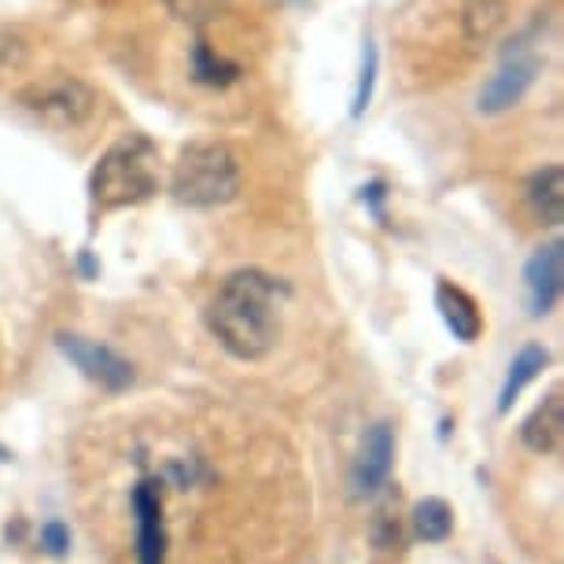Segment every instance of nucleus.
I'll return each mask as SVG.
<instances>
[{
  "mask_svg": "<svg viewBox=\"0 0 564 564\" xmlns=\"http://www.w3.org/2000/svg\"><path fill=\"white\" fill-rule=\"evenodd\" d=\"M292 289L265 270H237L210 295L204 322L237 361H262L281 339V314Z\"/></svg>",
  "mask_w": 564,
  "mask_h": 564,
  "instance_id": "1",
  "label": "nucleus"
},
{
  "mask_svg": "<svg viewBox=\"0 0 564 564\" xmlns=\"http://www.w3.org/2000/svg\"><path fill=\"white\" fill-rule=\"evenodd\" d=\"M159 193V148L144 133L115 141L89 174V199L97 210H126Z\"/></svg>",
  "mask_w": 564,
  "mask_h": 564,
  "instance_id": "2",
  "label": "nucleus"
},
{
  "mask_svg": "<svg viewBox=\"0 0 564 564\" xmlns=\"http://www.w3.org/2000/svg\"><path fill=\"white\" fill-rule=\"evenodd\" d=\"M240 185H243L240 155L221 141L188 144L177 155L174 174H170V193H174V199L196 210L232 204L240 196Z\"/></svg>",
  "mask_w": 564,
  "mask_h": 564,
  "instance_id": "3",
  "label": "nucleus"
},
{
  "mask_svg": "<svg viewBox=\"0 0 564 564\" xmlns=\"http://www.w3.org/2000/svg\"><path fill=\"white\" fill-rule=\"evenodd\" d=\"M15 104L48 130H82L100 115V93L89 82L70 78V74H56V78L30 82L15 93Z\"/></svg>",
  "mask_w": 564,
  "mask_h": 564,
  "instance_id": "4",
  "label": "nucleus"
},
{
  "mask_svg": "<svg viewBox=\"0 0 564 564\" xmlns=\"http://www.w3.org/2000/svg\"><path fill=\"white\" fill-rule=\"evenodd\" d=\"M56 347H59V355L82 372L85 380H93V384L104 388V391H111V395H119V391L133 388V380H137L133 361L122 358L115 347L97 344V339H85V336H74V333H59Z\"/></svg>",
  "mask_w": 564,
  "mask_h": 564,
  "instance_id": "5",
  "label": "nucleus"
},
{
  "mask_svg": "<svg viewBox=\"0 0 564 564\" xmlns=\"http://www.w3.org/2000/svg\"><path fill=\"white\" fill-rule=\"evenodd\" d=\"M391 465H395V429L388 421L369 424L358 443L355 465H350V495L372 498L388 487Z\"/></svg>",
  "mask_w": 564,
  "mask_h": 564,
  "instance_id": "6",
  "label": "nucleus"
},
{
  "mask_svg": "<svg viewBox=\"0 0 564 564\" xmlns=\"http://www.w3.org/2000/svg\"><path fill=\"white\" fill-rule=\"evenodd\" d=\"M542 70V63L535 52L528 48H513L509 56L498 63V70L487 78V85L480 89V111L484 115H502V111H513L520 100L528 97V89L535 85Z\"/></svg>",
  "mask_w": 564,
  "mask_h": 564,
  "instance_id": "7",
  "label": "nucleus"
},
{
  "mask_svg": "<svg viewBox=\"0 0 564 564\" xmlns=\"http://www.w3.org/2000/svg\"><path fill=\"white\" fill-rule=\"evenodd\" d=\"M524 292H528V314L546 317L561 303L564 292V243L550 240L531 251L524 262Z\"/></svg>",
  "mask_w": 564,
  "mask_h": 564,
  "instance_id": "8",
  "label": "nucleus"
},
{
  "mask_svg": "<svg viewBox=\"0 0 564 564\" xmlns=\"http://www.w3.org/2000/svg\"><path fill=\"white\" fill-rule=\"evenodd\" d=\"M133 513H137V564H166L163 498H159L155 480H141L133 487Z\"/></svg>",
  "mask_w": 564,
  "mask_h": 564,
  "instance_id": "9",
  "label": "nucleus"
},
{
  "mask_svg": "<svg viewBox=\"0 0 564 564\" xmlns=\"http://www.w3.org/2000/svg\"><path fill=\"white\" fill-rule=\"evenodd\" d=\"M435 311H440L443 325L451 328L454 339H462V344H476V339L484 336L480 303H476L465 289H457L454 281L435 284Z\"/></svg>",
  "mask_w": 564,
  "mask_h": 564,
  "instance_id": "10",
  "label": "nucleus"
},
{
  "mask_svg": "<svg viewBox=\"0 0 564 564\" xmlns=\"http://www.w3.org/2000/svg\"><path fill=\"white\" fill-rule=\"evenodd\" d=\"M520 440L535 454H557L564 443V399L561 391H550L546 399L531 410V417L520 424Z\"/></svg>",
  "mask_w": 564,
  "mask_h": 564,
  "instance_id": "11",
  "label": "nucleus"
},
{
  "mask_svg": "<svg viewBox=\"0 0 564 564\" xmlns=\"http://www.w3.org/2000/svg\"><path fill=\"white\" fill-rule=\"evenodd\" d=\"M528 204L542 226H561L564 221V170L557 163L542 166L528 177Z\"/></svg>",
  "mask_w": 564,
  "mask_h": 564,
  "instance_id": "12",
  "label": "nucleus"
},
{
  "mask_svg": "<svg viewBox=\"0 0 564 564\" xmlns=\"http://www.w3.org/2000/svg\"><path fill=\"white\" fill-rule=\"evenodd\" d=\"M546 366H550V350L542 347V344H524V347H520L517 358L509 361L506 384H502V391H498V413L513 410V402L520 399V391H524L531 380H539Z\"/></svg>",
  "mask_w": 564,
  "mask_h": 564,
  "instance_id": "13",
  "label": "nucleus"
},
{
  "mask_svg": "<svg viewBox=\"0 0 564 564\" xmlns=\"http://www.w3.org/2000/svg\"><path fill=\"white\" fill-rule=\"evenodd\" d=\"M509 4L506 0H465L462 8V34L468 45H487L506 26Z\"/></svg>",
  "mask_w": 564,
  "mask_h": 564,
  "instance_id": "14",
  "label": "nucleus"
},
{
  "mask_svg": "<svg viewBox=\"0 0 564 564\" xmlns=\"http://www.w3.org/2000/svg\"><path fill=\"white\" fill-rule=\"evenodd\" d=\"M410 524H413V535H417L421 542H446L454 535V509L446 498H421L417 506H413V513H410Z\"/></svg>",
  "mask_w": 564,
  "mask_h": 564,
  "instance_id": "15",
  "label": "nucleus"
},
{
  "mask_svg": "<svg viewBox=\"0 0 564 564\" xmlns=\"http://www.w3.org/2000/svg\"><path fill=\"white\" fill-rule=\"evenodd\" d=\"M193 78L204 82V85H229V82L240 78V67L237 63H229L226 56H218V52L199 37L196 48H193Z\"/></svg>",
  "mask_w": 564,
  "mask_h": 564,
  "instance_id": "16",
  "label": "nucleus"
},
{
  "mask_svg": "<svg viewBox=\"0 0 564 564\" xmlns=\"http://www.w3.org/2000/svg\"><path fill=\"white\" fill-rule=\"evenodd\" d=\"M163 8L177 23H188V26H207L226 12L229 0H163Z\"/></svg>",
  "mask_w": 564,
  "mask_h": 564,
  "instance_id": "17",
  "label": "nucleus"
},
{
  "mask_svg": "<svg viewBox=\"0 0 564 564\" xmlns=\"http://www.w3.org/2000/svg\"><path fill=\"white\" fill-rule=\"evenodd\" d=\"M377 45L372 41H366V48H361V74H358V89H355V108H350V115L355 119H361L369 108V100H372V85H377Z\"/></svg>",
  "mask_w": 564,
  "mask_h": 564,
  "instance_id": "18",
  "label": "nucleus"
},
{
  "mask_svg": "<svg viewBox=\"0 0 564 564\" xmlns=\"http://www.w3.org/2000/svg\"><path fill=\"white\" fill-rule=\"evenodd\" d=\"M30 59V41L15 26H0V74L23 70Z\"/></svg>",
  "mask_w": 564,
  "mask_h": 564,
  "instance_id": "19",
  "label": "nucleus"
},
{
  "mask_svg": "<svg viewBox=\"0 0 564 564\" xmlns=\"http://www.w3.org/2000/svg\"><path fill=\"white\" fill-rule=\"evenodd\" d=\"M37 542H41V553L63 561L70 553V528L63 524V520H45L41 531H37Z\"/></svg>",
  "mask_w": 564,
  "mask_h": 564,
  "instance_id": "20",
  "label": "nucleus"
},
{
  "mask_svg": "<svg viewBox=\"0 0 564 564\" xmlns=\"http://www.w3.org/2000/svg\"><path fill=\"white\" fill-rule=\"evenodd\" d=\"M369 535H372V546H377V550H395L399 542H402V524H399V517H391V509H380V513L372 517Z\"/></svg>",
  "mask_w": 564,
  "mask_h": 564,
  "instance_id": "21",
  "label": "nucleus"
}]
</instances>
